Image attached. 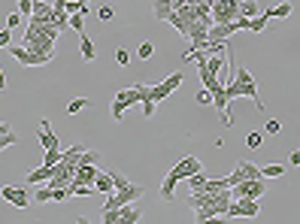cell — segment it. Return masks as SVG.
Instances as JSON below:
<instances>
[{
	"instance_id": "cell-1",
	"label": "cell",
	"mask_w": 300,
	"mask_h": 224,
	"mask_svg": "<svg viewBox=\"0 0 300 224\" xmlns=\"http://www.w3.org/2000/svg\"><path fill=\"white\" fill-rule=\"evenodd\" d=\"M25 49L37 51V55L52 58V51H55V43H52L43 30H37V27H27V33H25Z\"/></svg>"
},
{
	"instance_id": "cell-2",
	"label": "cell",
	"mask_w": 300,
	"mask_h": 224,
	"mask_svg": "<svg viewBox=\"0 0 300 224\" xmlns=\"http://www.w3.org/2000/svg\"><path fill=\"white\" fill-rule=\"evenodd\" d=\"M264 191H267V185H264V179H243L240 185L231 188V197H249V200H261Z\"/></svg>"
},
{
	"instance_id": "cell-3",
	"label": "cell",
	"mask_w": 300,
	"mask_h": 224,
	"mask_svg": "<svg viewBox=\"0 0 300 224\" xmlns=\"http://www.w3.org/2000/svg\"><path fill=\"white\" fill-rule=\"evenodd\" d=\"M182 79H185V73H173V76H167L164 82H155V85H149L152 88V100L155 103H161V100H167L176 88L182 85Z\"/></svg>"
},
{
	"instance_id": "cell-4",
	"label": "cell",
	"mask_w": 300,
	"mask_h": 224,
	"mask_svg": "<svg viewBox=\"0 0 300 224\" xmlns=\"http://www.w3.org/2000/svg\"><path fill=\"white\" fill-rule=\"evenodd\" d=\"M9 55L19 61L22 67H43V64H49L52 58H46V55H37V51H30V49H25V46H15V49H9Z\"/></svg>"
},
{
	"instance_id": "cell-5",
	"label": "cell",
	"mask_w": 300,
	"mask_h": 224,
	"mask_svg": "<svg viewBox=\"0 0 300 224\" xmlns=\"http://www.w3.org/2000/svg\"><path fill=\"white\" fill-rule=\"evenodd\" d=\"M3 200L6 203H12L15 209H25V206H30V197H27V188H9V185H3Z\"/></svg>"
},
{
	"instance_id": "cell-6",
	"label": "cell",
	"mask_w": 300,
	"mask_h": 224,
	"mask_svg": "<svg viewBox=\"0 0 300 224\" xmlns=\"http://www.w3.org/2000/svg\"><path fill=\"white\" fill-rule=\"evenodd\" d=\"M173 170H176V173L182 176V182H185L188 176H194V173H200V170H203V164H200V158H194V154H185V158H182L179 164H176Z\"/></svg>"
},
{
	"instance_id": "cell-7",
	"label": "cell",
	"mask_w": 300,
	"mask_h": 224,
	"mask_svg": "<svg viewBox=\"0 0 300 224\" xmlns=\"http://www.w3.org/2000/svg\"><path fill=\"white\" fill-rule=\"evenodd\" d=\"M179 182H182V176L170 167L167 176H164V182H161V197H164L167 203H173V194H176V185H179Z\"/></svg>"
},
{
	"instance_id": "cell-8",
	"label": "cell",
	"mask_w": 300,
	"mask_h": 224,
	"mask_svg": "<svg viewBox=\"0 0 300 224\" xmlns=\"http://www.w3.org/2000/svg\"><path fill=\"white\" fill-rule=\"evenodd\" d=\"M94 191L97 194H115V182H112V173H109V170H107V173H103V170H100V173H97V179H94Z\"/></svg>"
},
{
	"instance_id": "cell-9",
	"label": "cell",
	"mask_w": 300,
	"mask_h": 224,
	"mask_svg": "<svg viewBox=\"0 0 300 224\" xmlns=\"http://www.w3.org/2000/svg\"><path fill=\"white\" fill-rule=\"evenodd\" d=\"M52 176H55V164H43L40 170H30V173H27V182H30V185H43V182H49Z\"/></svg>"
},
{
	"instance_id": "cell-10",
	"label": "cell",
	"mask_w": 300,
	"mask_h": 224,
	"mask_svg": "<svg viewBox=\"0 0 300 224\" xmlns=\"http://www.w3.org/2000/svg\"><path fill=\"white\" fill-rule=\"evenodd\" d=\"M270 19H273V12L264 9V12L255 15V19H249V27H245V30H249V33H264V30H267V25H270Z\"/></svg>"
},
{
	"instance_id": "cell-11",
	"label": "cell",
	"mask_w": 300,
	"mask_h": 224,
	"mask_svg": "<svg viewBox=\"0 0 300 224\" xmlns=\"http://www.w3.org/2000/svg\"><path fill=\"white\" fill-rule=\"evenodd\" d=\"M97 173L100 170L94 167V164H85V167H76V182H82V185H94V179H97Z\"/></svg>"
},
{
	"instance_id": "cell-12",
	"label": "cell",
	"mask_w": 300,
	"mask_h": 224,
	"mask_svg": "<svg viewBox=\"0 0 300 224\" xmlns=\"http://www.w3.org/2000/svg\"><path fill=\"white\" fill-rule=\"evenodd\" d=\"M79 51H82V61H88V64L97 58V49H94V43H91L88 33H79Z\"/></svg>"
},
{
	"instance_id": "cell-13",
	"label": "cell",
	"mask_w": 300,
	"mask_h": 224,
	"mask_svg": "<svg viewBox=\"0 0 300 224\" xmlns=\"http://www.w3.org/2000/svg\"><path fill=\"white\" fill-rule=\"evenodd\" d=\"M118 212H121V224H136L139 221V206H134V203H125V206H118Z\"/></svg>"
},
{
	"instance_id": "cell-14",
	"label": "cell",
	"mask_w": 300,
	"mask_h": 224,
	"mask_svg": "<svg viewBox=\"0 0 300 224\" xmlns=\"http://www.w3.org/2000/svg\"><path fill=\"white\" fill-rule=\"evenodd\" d=\"M40 143H43V149H61V143H58V133L52 130V127H40Z\"/></svg>"
},
{
	"instance_id": "cell-15",
	"label": "cell",
	"mask_w": 300,
	"mask_h": 224,
	"mask_svg": "<svg viewBox=\"0 0 300 224\" xmlns=\"http://www.w3.org/2000/svg\"><path fill=\"white\" fill-rule=\"evenodd\" d=\"M152 9H155V15H158V19H167V15L173 12V0H155V3H152Z\"/></svg>"
},
{
	"instance_id": "cell-16",
	"label": "cell",
	"mask_w": 300,
	"mask_h": 224,
	"mask_svg": "<svg viewBox=\"0 0 300 224\" xmlns=\"http://www.w3.org/2000/svg\"><path fill=\"white\" fill-rule=\"evenodd\" d=\"M258 12H261V9H258L255 0H243V3H240V19H255Z\"/></svg>"
},
{
	"instance_id": "cell-17",
	"label": "cell",
	"mask_w": 300,
	"mask_h": 224,
	"mask_svg": "<svg viewBox=\"0 0 300 224\" xmlns=\"http://www.w3.org/2000/svg\"><path fill=\"white\" fill-rule=\"evenodd\" d=\"M240 167H243L245 179H264V176H261V167H255L252 161H240Z\"/></svg>"
},
{
	"instance_id": "cell-18",
	"label": "cell",
	"mask_w": 300,
	"mask_h": 224,
	"mask_svg": "<svg viewBox=\"0 0 300 224\" xmlns=\"http://www.w3.org/2000/svg\"><path fill=\"white\" fill-rule=\"evenodd\" d=\"M270 12H273V19H288V15L294 12V6L285 0V3H279V6H270Z\"/></svg>"
},
{
	"instance_id": "cell-19",
	"label": "cell",
	"mask_w": 300,
	"mask_h": 224,
	"mask_svg": "<svg viewBox=\"0 0 300 224\" xmlns=\"http://www.w3.org/2000/svg\"><path fill=\"white\" fill-rule=\"evenodd\" d=\"M49 200H55V188H49V185L33 194V203H49Z\"/></svg>"
},
{
	"instance_id": "cell-20",
	"label": "cell",
	"mask_w": 300,
	"mask_h": 224,
	"mask_svg": "<svg viewBox=\"0 0 300 224\" xmlns=\"http://www.w3.org/2000/svg\"><path fill=\"white\" fill-rule=\"evenodd\" d=\"M70 27L76 33H85V15L82 12H70Z\"/></svg>"
},
{
	"instance_id": "cell-21",
	"label": "cell",
	"mask_w": 300,
	"mask_h": 224,
	"mask_svg": "<svg viewBox=\"0 0 300 224\" xmlns=\"http://www.w3.org/2000/svg\"><path fill=\"white\" fill-rule=\"evenodd\" d=\"M125 109H128V103L121 100V97H115V100H112V118H115V122L125 118Z\"/></svg>"
},
{
	"instance_id": "cell-22",
	"label": "cell",
	"mask_w": 300,
	"mask_h": 224,
	"mask_svg": "<svg viewBox=\"0 0 300 224\" xmlns=\"http://www.w3.org/2000/svg\"><path fill=\"white\" fill-rule=\"evenodd\" d=\"M152 55H155V46H152V43H139L136 58H139V61H152Z\"/></svg>"
},
{
	"instance_id": "cell-23",
	"label": "cell",
	"mask_w": 300,
	"mask_h": 224,
	"mask_svg": "<svg viewBox=\"0 0 300 224\" xmlns=\"http://www.w3.org/2000/svg\"><path fill=\"white\" fill-rule=\"evenodd\" d=\"M88 106V97H76V100H70L67 103V115H76L79 109H85Z\"/></svg>"
},
{
	"instance_id": "cell-24",
	"label": "cell",
	"mask_w": 300,
	"mask_h": 224,
	"mask_svg": "<svg viewBox=\"0 0 300 224\" xmlns=\"http://www.w3.org/2000/svg\"><path fill=\"white\" fill-rule=\"evenodd\" d=\"M61 158H64V151H61L58 146H55V149H46V154H43V164H58Z\"/></svg>"
},
{
	"instance_id": "cell-25",
	"label": "cell",
	"mask_w": 300,
	"mask_h": 224,
	"mask_svg": "<svg viewBox=\"0 0 300 224\" xmlns=\"http://www.w3.org/2000/svg\"><path fill=\"white\" fill-rule=\"evenodd\" d=\"M100 218H103V224H121V212L118 209H103Z\"/></svg>"
},
{
	"instance_id": "cell-26",
	"label": "cell",
	"mask_w": 300,
	"mask_h": 224,
	"mask_svg": "<svg viewBox=\"0 0 300 224\" xmlns=\"http://www.w3.org/2000/svg\"><path fill=\"white\" fill-rule=\"evenodd\" d=\"M261 143H264V133H261V130H249V136H245V146H249V149H261Z\"/></svg>"
},
{
	"instance_id": "cell-27",
	"label": "cell",
	"mask_w": 300,
	"mask_h": 224,
	"mask_svg": "<svg viewBox=\"0 0 300 224\" xmlns=\"http://www.w3.org/2000/svg\"><path fill=\"white\" fill-rule=\"evenodd\" d=\"M79 167H85V164H97V151H91V149H85V151H79V161H76Z\"/></svg>"
},
{
	"instance_id": "cell-28",
	"label": "cell",
	"mask_w": 300,
	"mask_h": 224,
	"mask_svg": "<svg viewBox=\"0 0 300 224\" xmlns=\"http://www.w3.org/2000/svg\"><path fill=\"white\" fill-rule=\"evenodd\" d=\"M282 173H285V167H282V164H270V167H264V170H261V176H264V179H270V176H282Z\"/></svg>"
},
{
	"instance_id": "cell-29",
	"label": "cell",
	"mask_w": 300,
	"mask_h": 224,
	"mask_svg": "<svg viewBox=\"0 0 300 224\" xmlns=\"http://www.w3.org/2000/svg\"><path fill=\"white\" fill-rule=\"evenodd\" d=\"M97 19H100V22H112V19H115V9H112L109 3H103V6L97 9Z\"/></svg>"
},
{
	"instance_id": "cell-30",
	"label": "cell",
	"mask_w": 300,
	"mask_h": 224,
	"mask_svg": "<svg viewBox=\"0 0 300 224\" xmlns=\"http://www.w3.org/2000/svg\"><path fill=\"white\" fill-rule=\"evenodd\" d=\"M224 179H227V185H231V188H234V185H240V182L245 179V173H243V167L237 164V170H234V173H231V176H224Z\"/></svg>"
},
{
	"instance_id": "cell-31",
	"label": "cell",
	"mask_w": 300,
	"mask_h": 224,
	"mask_svg": "<svg viewBox=\"0 0 300 224\" xmlns=\"http://www.w3.org/2000/svg\"><path fill=\"white\" fill-rule=\"evenodd\" d=\"M15 143H19V136H15L12 130H9V133H3V136H0V151L9 149V146H15Z\"/></svg>"
},
{
	"instance_id": "cell-32",
	"label": "cell",
	"mask_w": 300,
	"mask_h": 224,
	"mask_svg": "<svg viewBox=\"0 0 300 224\" xmlns=\"http://www.w3.org/2000/svg\"><path fill=\"white\" fill-rule=\"evenodd\" d=\"M115 61H118V67H128L131 64V51L128 49H115Z\"/></svg>"
},
{
	"instance_id": "cell-33",
	"label": "cell",
	"mask_w": 300,
	"mask_h": 224,
	"mask_svg": "<svg viewBox=\"0 0 300 224\" xmlns=\"http://www.w3.org/2000/svg\"><path fill=\"white\" fill-rule=\"evenodd\" d=\"M197 103H200V106H209V103H213V91H209V88H200V91H197Z\"/></svg>"
},
{
	"instance_id": "cell-34",
	"label": "cell",
	"mask_w": 300,
	"mask_h": 224,
	"mask_svg": "<svg viewBox=\"0 0 300 224\" xmlns=\"http://www.w3.org/2000/svg\"><path fill=\"white\" fill-rule=\"evenodd\" d=\"M19 12L30 19V15H33V0H19Z\"/></svg>"
},
{
	"instance_id": "cell-35",
	"label": "cell",
	"mask_w": 300,
	"mask_h": 224,
	"mask_svg": "<svg viewBox=\"0 0 300 224\" xmlns=\"http://www.w3.org/2000/svg\"><path fill=\"white\" fill-rule=\"evenodd\" d=\"M279 130H282V124L276 122V118H270V122H267V124H264V133H270V136H276Z\"/></svg>"
},
{
	"instance_id": "cell-36",
	"label": "cell",
	"mask_w": 300,
	"mask_h": 224,
	"mask_svg": "<svg viewBox=\"0 0 300 224\" xmlns=\"http://www.w3.org/2000/svg\"><path fill=\"white\" fill-rule=\"evenodd\" d=\"M109 173H112V182H115V191H118V188H125V185H131L121 173H115V170H109Z\"/></svg>"
},
{
	"instance_id": "cell-37",
	"label": "cell",
	"mask_w": 300,
	"mask_h": 224,
	"mask_svg": "<svg viewBox=\"0 0 300 224\" xmlns=\"http://www.w3.org/2000/svg\"><path fill=\"white\" fill-rule=\"evenodd\" d=\"M9 30H12V27H3V30H0V49H3V46H9V37H12Z\"/></svg>"
},
{
	"instance_id": "cell-38",
	"label": "cell",
	"mask_w": 300,
	"mask_h": 224,
	"mask_svg": "<svg viewBox=\"0 0 300 224\" xmlns=\"http://www.w3.org/2000/svg\"><path fill=\"white\" fill-rule=\"evenodd\" d=\"M19 22H22V12L15 9V12L9 15V19H6V27H15V25H19Z\"/></svg>"
},
{
	"instance_id": "cell-39",
	"label": "cell",
	"mask_w": 300,
	"mask_h": 224,
	"mask_svg": "<svg viewBox=\"0 0 300 224\" xmlns=\"http://www.w3.org/2000/svg\"><path fill=\"white\" fill-rule=\"evenodd\" d=\"M288 164H291V167H300V149H294V151L288 154Z\"/></svg>"
},
{
	"instance_id": "cell-40",
	"label": "cell",
	"mask_w": 300,
	"mask_h": 224,
	"mask_svg": "<svg viewBox=\"0 0 300 224\" xmlns=\"http://www.w3.org/2000/svg\"><path fill=\"white\" fill-rule=\"evenodd\" d=\"M0 91H6V76H3V70H0Z\"/></svg>"
},
{
	"instance_id": "cell-41",
	"label": "cell",
	"mask_w": 300,
	"mask_h": 224,
	"mask_svg": "<svg viewBox=\"0 0 300 224\" xmlns=\"http://www.w3.org/2000/svg\"><path fill=\"white\" fill-rule=\"evenodd\" d=\"M3 133H9V124H3V122H0V136H3Z\"/></svg>"
}]
</instances>
